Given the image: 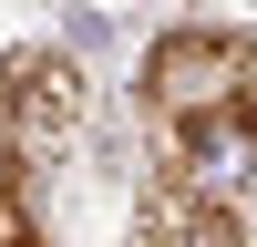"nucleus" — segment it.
<instances>
[{"label":"nucleus","mask_w":257,"mask_h":247,"mask_svg":"<svg viewBox=\"0 0 257 247\" xmlns=\"http://www.w3.org/2000/svg\"><path fill=\"white\" fill-rule=\"evenodd\" d=\"M144 247H257V237L237 226V206H226L216 185L165 175L155 196H144Z\"/></svg>","instance_id":"nucleus-3"},{"label":"nucleus","mask_w":257,"mask_h":247,"mask_svg":"<svg viewBox=\"0 0 257 247\" xmlns=\"http://www.w3.org/2000/svg\"><path fill=\"white\" fill-rule=\"evenodd\" d=\"M82 62L72 52H52V41H31V52H11L0 62V124H11V144L21 155H41V144H72L82 134Z\"/></svg>","instance_id":"nucleus-2"},{"label":"nucleus","mask_w":257,"mask_h":247,"mask_svg":"<svg viewBox=\"0 0 257 247\" xmlns=\"http://www.w3.org/2000/svg\"><path fill=\"white\" fill-rule=\"evenodd\" d=\"M0 247H52L41 216H31V196H0Z\"/></svg>","instance_id":"nucleus-4"},{"label":"nucleus","mask_w":257,"mask_h":247,"mask_svg":"<svg viewBox=\"0 0 257 247\" xmlns=\"http://www.w3.org/2000/svg\"><path fill=\"white\" fill-rule=\"evenodd\" d=\"M0 196H21V144H11V124H0Z\"/></svg>","instance_id":"nucleus-5"},{"label":"nucleus","mask_w":257,"mask_h":247,"mask_svg":"<svg viewBox=\"0 0 257 247\" xmlns=\"http://www.w3.org/2000/svg\"><path fill=\"white\" fill-rule=\"evenodd\" d=\"M144 113L185 185H216L257 165V31L185 21L144 52Z\"/></svg>","instance_id":"nucleus-1"}]
</instances>
